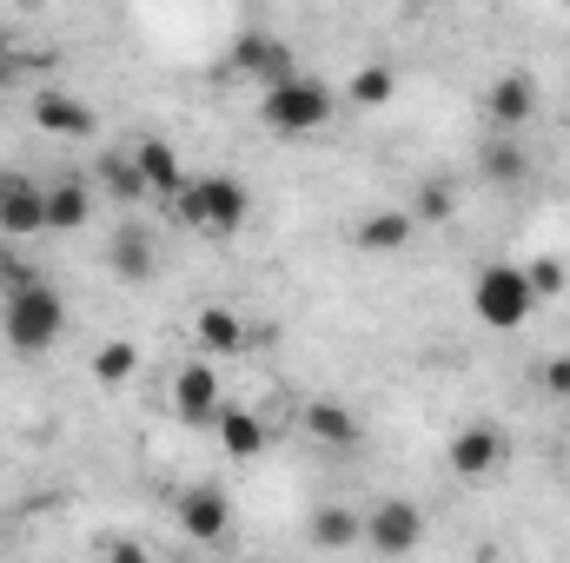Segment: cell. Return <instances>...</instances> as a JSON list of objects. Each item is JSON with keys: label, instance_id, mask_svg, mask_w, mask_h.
<instances>
[{"label": "cell", "instance_id": "6da1fadb", "mask_svg": "<svg viewBox=\"0 0 570 563\" xmlns=\"http://www.w3.org/2000/svg\"><path fill=\"white\" fill-rule=\"evenodd\" d=\"M0 338L13 358H47L60 338H67V298L53 279L20 285L13 298H0Z\"/></svg>", "mask_w": 570, "mask_h": 563}, {"label": "cell", "instance_id": "7a4b0ae2", "mask_svg": "<svg viewBox=\"0 0 570 563\" xmlns=\"http://www.w3.org/2000/svg\"><path fill=\"white\" fill-rule=\"evenodd\" d=\"M179 226H193L199 239H233L246 219H253V186L233 179V172H193L173 199Z\"/></svg>", "mask_w": 570, "mask_h": 563}, {"label": "cell", "instance_id": "3957f363", "mask_svg": "<svg viewBox=\"0 0 570 563\" xmlns=\"http://www.w3.org/2000/svg\"><path fill=\"white\" fill-rule=\"evenodd\" d=\"M332 113H338V93H332L318 73H305V67H298L292 80H279V87L259 93V120H266L273 134H285V140L332 127Z\"/></svg>", "mask_w": 570, "mask_h": 563}, {"label": "cell", "instance_id": "277c9868", "mask_svg": "<svg viewBox=\"0 0 570 563\" xmlns=\"http://www.w3.org/2000/svg\"><path fill=\"white\" fill-rule=\"evenodd\" d=\"M471 312H478V325H491V332H518L531 312H538V292L524 279V266H484L478 279H471Z\"/></svg>", "mask_w": 570, "mask_h": 563}, {"label": "cell", "instance_id": "5b68a950", "mask_svg": "<svg viewBox=\"0 0 570 563\" xmlns=\"http://www.w3.org/2000/svg\"><path fill=\"white\" fill-rule=\"evenodd\" d=\"M444 464H451V477H458V484H498V477H504V464H511V437H504L491 418H471V424H458V431H451Z\"/></svg>", "mask_w": 570, "mask_h": 563}, {"label": "cell", "instance_id": "8992f818", "mask_svg": "<svg viewBox=\"0 0 570 563\" xmlns=\"http://www.w3.org/2000/svg\"><path fill=\"white\" fill-rule=\"evenodd\" d=\"M166 405L179 412V424H219V412H226V385H219V365L213 358H179L173 365V378H166Z\"/></svg>", "mask_w": 570, "mask_h": 563}, {"label": "cell", "instance_id": "52a82bcc", "mask_svg": "<svg viewBox=\"0 0 570 563\" xmlns=\"http://www.w3.org/2000/svg\"><path fill=\"white\" fill-rule=\"evenodd\" d=\"M425 544V504H412V497H379L372 511H365V551H379V557H412Z\"/></svg>", "mask_w": 570, "mask_h": 563}, {"label": "cell", "instance_id": "ba28073f", "mask_svg": "<svg viewBox=\"0 0 570 563\" xmlns=\"http://www.w3.org/2000/svg\"><path fill=\"white\" fill-rule=\"evenodd\" d=\"M47 233V179L0 172V246H27Z\"/></svg>", "mask_w": 570, "mask_h": 563}, {"label": "cell", "instance_id": "9c48e42d", "mask_svg": "<svg viewBox=\"0 0 570 563\" xmlns=\"http://www.w3.org/2000/svg\"><path fill=\"white\" fill-rule=\"evenodd\" d=\"M173 524H179V537H193V544H226V531H233V497H226L219 484H186V491H173Z\"/></svg>", "mask_w": 570, "mask_h": 563}, {"label": "cell", "instance_id": "30bf717a", "mask_svg": "<svg viewBox=\"0 0 570 563\" xmlns=\"http://www.w3.org/2000/svg\"><path fill=\"white\" fill-rule=\"evenodd\" d=\"M193 338H199V358H246L253 352V325H246V312H233V305H199L193 312Z\"/></svg>", "mask_w": 570, "mask_h": 563}, {"label": "cell", "instance_id": "8fae6325", "mask_svg": "<svg viewBox=\"0 0 570 563\" xmlns=\"http://www.w3.org/2000/svg\"><path fill=\"white\" fill-rule=\"evenodd\" d=\"M233 73H246V80H259V93L266 87H279V80H292L298 73V60H292V47H285L279 33H239L233 40Z\"/></svg>", "mask_w": 570, "mask_h": 563}, {"label": "cell", "instance_id": "7c38bea8", "mask_svg": "<svg viewBox=\"0 0 570 563\" xmlns=\"http://www.w3.org/2000/svg\"><path fill=\"white\" fill-rule=\"evenodd\" d=\"M298 431H305L318 451H358V444H365L358 412L338 405V398H305V405H298Z\"/></svg>", "mask_w": 570, "mask_h": 563}, {"label": "cell", "instance_id": "4fadbf2b", "mask_svg": "<svg viewBox=\"0 0 570 563\" xmlns=\"http://www.w3.org/2000/svg\"><path fill=\"white\" fill-rule=\"evenodd\" d=\"M33 127H40V134H53V140H94L100 113H94L80 93H67V87H47V93H33Z\"/></svg>", "mask_w": 570, "mask_h": 563}, {"label": "cell", "instance_id": "5bb4252c", "mask_svg": "<svg viewBox=\"0 0 570 563\" xmlns=\"http://www.w3.org/2000/svg\"><path fill=\"white\" fill-rule=\"evenodd\" d=\"M412 233H419V226H412L405 206H372V213L352 219V246H358L365 259H392V253H405Z\"/></svg>", "mask_w": 570, "mask_h": 563}, {"label": "cell", "instance_id": "9a60e30c", "mask_svg": "<svg viewBox=\"0 0 570 563\" xmlns=\"http://www.w3.org/2000/svg\"><path fill=\"white\" fill-rule=\"evenodd\" d=\"M531 113H538V80H531V73H498V80L484 87V120H491L504 140H511Z\"/></svg>", "mask_w": 570, "mask_h": 563}, {"label": "cell", "instance_id": "2e32d148", "mask_svg": "<svg viewBox=\"0 0 570 563\" xmlns=\"http://www.w3.org/2000/svg\"><path fill=\"white\" fill-rule=\"evenodd\" d=\"M107 266H114V279L120 285H146L159 273V246H153V233H146L140 219H120L114 226V239H107Z\"/></svg>", "mask_w": 570, "mask_h": 563}, {"label": "cell", "instance_id": "e0dca14e", "mask_svg": "<svg viewBox=\"0 0 570 563\" xmlns=\"http://www.w3.org/2000/svg\"><path fill=\"white\" fill-rule=\"evenodd\" d=\"M127 152H134V166H140V179H146V192H153V199H179V186L193 179V172L179 166V146L159 140V134L127 140Z\"/></svg>", "mask_w": 570, "mask_h": 563}, {"label": "cell", "instance_id": "ac0fdd59", "mask_svg": "<svg viewBox=\"0 0 570 563\" xmlns=\"http://www.w3.org/2000/svg\"><path fill=\"white\" fill-rule=\"evenodd\" d=\"M94 179H80V172H53L47 179V233H80L87 219H94Z\"/></svg>", "mask_w": 570, "mask_h": 563}, {"label": "cell", "instance_id": "d6986e66", "mask_svg": "<svg viewBox=\"0 0 570 563\" xmlns=\"http://www.w3.org/2000/svg\"><path fill=\"white\" fill-rule=\"evenodd\" d=\"M213 437H219V451H226L233 464H253V457H266L273 424L259 418L253 405H226V412H219V424H213Z\"/></svg>", "mask_w": 570, "mask_h": 563}, {"label": "cell", "instance_id": "ffe728a7", "mask_svg": "<svg viewBox=\"0 0 570 563\" xmlns=\"http://www.w3.org/2000/svg\"><path fill=\"white\" fill-rule=\"evenodd\" d=\"M305 537H312V551H358V544H365V511H352V504H318V511L305 517Z\"/></svg>", "mask_w": 570, "mask_h": 563}, {"label": "cell", "instance_id": "44dd1931", "mask_svg": "<svg viewBox=\"0 0 570 563\" xmlns=\"http://www.w3.org/2000/svg\"><path fill=\"white\" fill-rule=\"evenodd\" d=\"M94 192H107L114 206H146V199H153L127 146H114V152H100V159H94Z\"/></svg>", "mask_w": 570, "mask_h": 563}, {"label": "cell", "instance_id": "7402d4cb", "mask_svg": "<svg viewBox=\"0 0 570 563\" xmlns=\"http://www.w3.org/2000/svg\"><path fill=\"white\" fill-rule=\"evenodd\" d=\"M478 172L491 179V186H504V192H518L524 179H531V152L518 140H504V134H491V140L478 146Z\"/></svg>", "mask_w": 570, "mask_h": 563}, {"label": "cell", "instance_id": "603a6c76", "mask_svg": "<svg viewBox=\"0 0 570 563\" xmlns=\"http://www.w3.org/2000/svg\"><path fill=\"white\" fill-rule=\"evenodd\" d=\"M392 93H399V67H392V60H365V67L345 80V107H358V113L392 107Z\"/></svg>", "mask_w": 570, "mask_h": 563}, {"label": "cell", "instance_id": "cb8c5ba5", "mask_svg": "<svg viewBox=\"0 0 570 563\" xmlns=\"http://www.w3.org/2000/svg\"><path fill=\"white\" fill-rule=\"evenodd\" d=\"M405 213H412V226H444V219L458 213V179H444V172H425V179L412 186Z\"/></svg>", "mask_w": 570, "mask_h": 563}, {"label": "cell", "instance_id": "d4e9b609", "mask_svg": "<svg viewBox=\"0 0 570 563\" xmlns=\"http://www.w3.org/2000/svg\"><path fill=\"white\" fill-rule=\"evenodd\" d=\"M134 372H140V345H134V338H107V345L94 352V385L114 392V385H127Z\"/></svg>", "mask_w": 570, "mask_h": 563}, {"label": "cell", "instance_id": "484cf974", "mask_svg": "<svg viewBox=\"0 0 570 563\" xmlns=\"http://www.w3.org/2000/svg\"><path fill=\"white\" fill-rule=\"evenodd\" d=\"M524 279H531L538 298H558V292L570 285V273H564V259H524Z\"/></svg>", "mask_w": 570, "mask_h": 563}, {"label": "cell", "instance_id": "4316f807", "mask_svg": "<svg viewBox=\"0 0 570 563\" xmlns=\"http://www.w3.org/2000/svg\"><path fill=\"white\" fill-rule=\"evenodd\" d=\"M33 279H40V273L20 259V246H0V298H13L20 285H33Z\"/></svg>", "mask_w": 570, "mask_h": 563}, {"label": "cell", "instance_id": "83f0119b", "mask_svg": "<svg viewBox=\"0 0 570 563\" xmlns=\"http://www.w3.org/2000/svg\"><path fill=\"white\" fill-rule=\"evenodd\" d=\"M538 385H544L558 405H570V352H551V358L538 365Z\"/></svg>", "mask_w": 570, "mask_h": 563}, {"label": "cell", "instance_id": "f1b7e54d", "mask_svg": "<svg viewBox=\"0 0 570 563\" xmlns=\"http://www.w3.org/2000/svg\"><path fill=\"white\" fill-rule=\"evenodd\" d=\"M100 563H159L146 544H134V537H107L100 544Z\"/></svg>", "mask_w": 570, "mask_h": 563}]
</instances>
